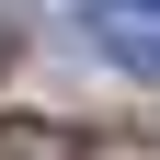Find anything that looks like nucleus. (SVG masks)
I'll use <instances>...</instances> for the list:
<instances>
[{"label": "nucleus", "instance_id": "f257e3e1", "mask_svg": "<svg viewBox=\"0 0 160 160\" xmlns=\"http://www.w3.org/2000/svg\"><path fill=\"white\" fill-rule=\"evenodd\" d=\"M80 34H92V57H103V69L160 80V0H92V12H80Z\"/></svg>", "mask_w": 160, "mask_h": 160}, {"label": "nucleus", "instance_id": "f03ea898", "mask_svg": "<svg viewBox=\"0 0 160 160\" xmlns=\"http://www.w3.org/2000/svg\"><path fill=\"white\" fill-rule=\"evenodd\" d=\"M0 160H80L57 126H0Z\"/></svg>", "mask_w": 160, "mask_h": 160}]
</instances>
